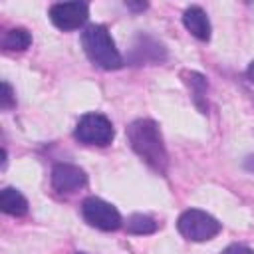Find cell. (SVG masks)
Here are the masks:
<instances>
[{
  "instance_id": "obj_2",
  "label": "cell",
  "mask_w": 254,
  "mask_h": 254,
  "mask_svg": "<svg viewBox=\"0 0 254 254\" xmlns=\"http://www.w3.org/2000/svg\"><path fill=\"white\" fill-rule=\"evenodd\" d=\"M81 46L91 64L101 69H119L123 65V58L115 48L109 30L101 24H89L81 32Z\"/></svg>"
},
{
  "instance_id": "obj_8",
  "label": "cell",
  "mask_w": 254,
  "mask_h": 254,
  "mask_svg": "<svg viewBox=\"0 0 254 254\" xmlns=\"http://www.w3.org/2000/svg\"><path fill=\"white\" fill-rule=\"evenodd\" d=\"M129 60L135 65H143V64H161L167 60V50L161 42H157L151 36H137Z\"/></svg>"
},
{
  "instance_id": "obj_3",
  "label": "cell",
  "mask_w": 254,
  "mask_h": 254,
  "mask_svg": "<svg viewBox=\"0 0 254 254\" xmlns=\"http://www.w3.org/2000/svg\"><path fill=\"white\" fill-rule=\"evenodd\" d=\"M177 228L181 236L190 242H206V240H212L222 230V224L212 214L200 208H189L179 216Z\"/></svg>"
},
{
  "instance_id": "obj_7",
  "label": "cell",
  "mask_w": 254,
  "mask_h": 254,
  "mask_svg": "<svg viewBox=\"0 0 254 254\" xmlns=\"http://www.w3.org/2000/svg\"><path fill=\"white\" fill-rule=\"evenodd\" d=\"M85 185H87V175L77 165H71V163L54 165V169H52V187L58 192L69 194V192H75V190L83 189Z\"/></svg>"
},
{
  "instance_id": "obj_10",
  "label": "cell",
  "mask_w": 254,
  "mask_h": 254,
  "mask_svg": "<svg viewBox=\"0 0 254 254\" xmlns=\"http://www.w3.org/2000/svg\"><path fill=\"white\" fill-rule=\"evenodd\" d=\"M181 77L185 81V85L190 89V95H192V101L194 105L200 109V113H208V103H206V91H208V81L202 73L198 71H181Z\"/></svg>"
},
{
  "instance_id": "obj_15",
  "label": "cell",
  "mask_w": 254,
  "mask_h": 254,
  "mask_svg": "<svg viewBox=\"0 0 254 254\" xmlns=\"http://www.w3.org/2000/svg\"><path fill=\"white\" fill-rule=\"evenodd\" d=\"M222 254H254V250L244 246V244H230V246L224 248Z\"/></svg>"
},
{
  "instance_id": "obj_9",
  "label": "cell",
  "mask_w": 254,
  "mask_h": 254,
  "mask_svg": "<svg viewBox=\"0 0 254 254\" xmlns=\"http://www.w3.org/2000/svg\"><path fill=\"white\" fill-rule=\"evenodd\" d=\"M183 24L196 40L200 42L210 40V20L200 6H189L183 12Z\"/></svg>"
},
{
  "instance_id": "obj_1",
  "label": "cell",
  "mask_w": 254,
  "mask_h": 254,
  "mask_svg": "<svg viewBox=\"0 0 254 254\" xmlns=\"http://www.w3.org/2000/svg\"><path fill=\"white\" fill-rule=\"evenodd\" d=\"M127 141L131 149L157 173L165 175L169 169V153L161 129L151 119H135L127 127Z\"/></svg>"
},
{
  "instance_id": "obj_5",
  "label": "cell",
  "mask_w": 254,
  "mask_h": 254,
  "mask_svg": "<svg viewBox=\"0 0 254 254\" xmlns=\"http://www.w3.org/2000/svg\"><path fill=\"white\" fill-rule=\"evenodd\" d=\"M81 214H83V218L89 226L99 228L103 232L117 230L123 222L119 210L111 202H107L99 196H87L81 202Z\"/></svg>"
},
{
  "instance_id": "obj_11",
  "label": "cell",
  "mask_w": 254,
  "mask_h": 254,
  "mask_svg": "<svg viewBox=\"0 0 254 254\" xmlns=\"http://www.w3.org/2000/svg\"><path fill=\"white\" fill-rule=\"evenodd\" d=\"M0 208L10 216H24L28 212V200L18 189L6 187L0 192Z\"/></svg>"
},
{
  "instance_id": "obj_16",
  "label": "cell",
  "mask_w": 254,
  "mask_h": 254,
  "mask_svg": "<svg viewBox=\"0 0 254 254\" xmlns=\"http://www.w3.org/2000/svg\"><path fill=\"white\" fill-rule=\"evenodd\" d=\"M125 6L129 8V10H135V12H141V10H145L149 4L147 2H125Z\"/></svg>"
},
{
  "instance_id": "obj_12",
  "label": "cell",
  "mask_w": 254,
  "mask_h": 254,
  "mask_svg": "<svg viewBox=\"0 0 254 254\" xmlns=\"http://www.w3.org/2000/svg\"><path fill=\"white\" fill-rule=\"evenodd\" d=\"M32 44V36L26 28H12L2 38V48L8 52H22Z\"/></svg>"
},
{
  "instance_id": "obj_18",
  "label": "cell",
  "mask_w": 254,
  "mask_h": 254,
  "mask_svg": "<svg viewBox=\"0 0 254 254\" xmlns=\"http://www.w3.org/2000/svg\"><path fill=\"white\" fill-rule=\"evenodd\" d=\"M244 167H246L250 173H254V157H248L246 163H244Z\"/></svg>"
},
{
  "instance_id": "obj_14",
  "label": "cell",
  "mask_w": 254,
  "mask_h": 254,
  "mask_svg": "<svg viewBox=\"0 0 254 254\" xmlns=\"http://www.w3.org/2000/svg\"><path fill=\"white\" fill-rule=\"evenodd\" d=\"M14 103H16V99H14V91H12V85H10L8 81H2L0 107H2L4 111H8V109H12V107H14Z\"/></svg>"
},
{
  "instance_id": "obj_4",
  "label": "cell",
  "mask_w": 254,
  "mask_h": 254,
  "mask_svg": "<svg viewBox=\"0 0 254 254\" xmlns=\"http://www.w3.org/2000/svg\"><path fill=\"white\" fill-rule=\"evenodd\" d=\"M73 135H75V139L79 143L105 147V145H109L113 141L115 129H113V123L105 115H101V113H85L77 121Z\"/></svg>"
},
{
  "instance_id": "obj_6",
  "label": "cell",
  "mask_w": 254,
  "mask_h": 254,
  "mask_svg": "<svg viewBox=\"0 0 254 254\" xmlns=\"http://www.w3.org/2000/svg\"><path fill=\"white\" fill-rule=\"evenodd\" d=\"M89 6L85 2H58L50 8V20L56 28L69 32L87 22Z\"/></svg>"
},
{
  "instance_id": "obj_13",
  "label": "cell",
  "mask_w": 254,
  "mask_h": 254,
  "mask_svg": "<svg viewBox=\"0 0 254 254\" xmlns=\"http://www.w3.org/2000/svg\"><path fill=\"white\" fill-rule=\"evenodd\" d=\"M159 228L157 220L151 218L149 214H141V212H135L127 218V232L129 234H137V236H143V234H153L155 230Z\"/></svg>"
},
{
  "instance_id": "obj_17",
  "label": "cell",
  "mask_w": 254,
  "mask_h": 254,
  "mask_svg": "<svg viewBox=\"0 0 254 254\" xmlns=\"http://www.w3.org/2000/svg\"><path fill=\"white\" fill-rule=\"evenodd\" d=\"M246 77L250 79V83H254V60L248 64V69H246Z\"/></svg>"
}]
</instances>
